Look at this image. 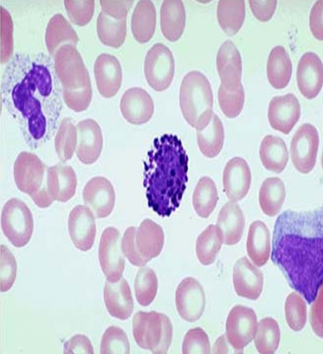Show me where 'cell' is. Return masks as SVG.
I'll return each instance as SVG.
<instances>
[{
	"mask_svg": "<svg viewBox=\"0 0 323 354\" xmlns=\"http://www.w3.org/2000/svg\"><path fill=\"white\" fill-rule=\"evenodd\" d=\"M52 59L44 54H20L6 66L3 99L35 142L55 131L62 107L61 88Z\"/></svg>",
	"mask_w": 323,
	"mask_h": 354,
	"instance_id": "cell-1",
	"label": "cell"
},
{
	"mask_svg": "<svg viewBox=\"0 0 323 354\" xmlns=\"http://www.w3.org/2000/svg\"><path fill=\"white\" fill-rule=\"evenodd\" d=\"M272 261L291 287L313 303L323 285V206L284 211L276 220Z\"/></svg>",
	"mask_w": 323,
	"mask_h": 354,
	"instance_id": "cell-2",
	"label": "cell"
},
{
	"mask_svg": "<svg viewBox=\"0 0 323 354\" xmlns=\"http://www.w3.org/2000/svg\"><path fill=\"white\" fill-rule=\"evenodd\" d=\"M188 156L177 136L154 140L144 162L148 205L162 217L170 216L182 203L188 182Z\"/></svg>",
	"mask_w": 323,
	"mask_h": 354,
	"instance_id": "cell-3",
	"label": "cell"
},
{
	"mask_svg": "<svg viewBox=\"0 0 323 354\" xmlns=\"http://www.w3.org/2000/svg\"><path fill=\"white\" fill-rule=\"evenodd\" d=\"M211 84L205 75L192 71L184 77L179 90V105L186 122L195 129L206 127L214 115Z\"/></svg>",
	"mask_w": 323,
	"mask_h": 354,
	"instance_id": "cell-4",
	"label": "cell"
},
{
	"mask_svg": "<svg viewBox=\"0 0 323 354\" xmlns=\"http://www.w3.org/2000/svg\"><path fill=\"white\" fill-rule=\"evenodd\" d=\"M164 233L161 225L146 219L139 228H127L122 239V250L125 257L133 266L145 267L162 252Z\"/></svg>",
	"mask_w": 323,
	"mask_h": 354,
	"instance_id": "cell-5",
	"label": "cell"
},
{
	"mask_svg": "<svg viewBox=\"0 0 323 354\" xmlns=\"http://www.w3.org/2000/svg\"><path fill=\"white\" fill-rule=\"evenodd\" d=\"M133 333L141 349L155 354L167 353L173 339V326L167 315L139 312L134 315Z\"/></svg>",
	"mask_w": 323,
	"mask_h": 354,
	"instance_id": "cell-6",
	"label": "cell"
},
{
	"mask_svg": "<svg viewBox=\"0 0 323 354\" xmlns=\"http://www.w3.org/2000/svg\"><path fill=\"white\" fill-rule=\"evenodd\" d=\"M47 167L34 153L22 152L14 165V182L19 189L30 196L40 208H48L54 201L47 190L45 172Z\"/></svg>",
	"mask_w": 323,
	"mask_h": 354,
	"instance_id": "cell-7",
	"label": "cell"
},
{
	"mask_svg": "<svg viewBox=\"0 0 323 354\" xmlns=\"http://www.w3.org/2000/svg\"><path fill=\"white\" fill-rule=\"evenodd\" d=\"M1 224L5 236L14 247H24L31 240L34 230L33 215L23 201L12 198L6 203Z\"/></svg>",
	"mask_w": 323,
	"mask_h": 354,
	"instance_id": "cell-8",
	"label": "cell"
},
{
	"mask_svg": "<svg viewBox=\"0 0 323 354\" xmlns=\"http://www.w3.org/2000/svg\"><path fill=\"white\" fill-rule=\"evenodd\" d=\"M144 69L148 84L155 91L168 88L175 72V58L170 50L163 44H155L147 53Z\"/></svg>",
	"mask_w": 323,
	"mask_h": 354,
	"instance_id": "cell-9",
	"label": "cell"
},
{
	"mask_svg": "<svg viewBox=\"0 0 323 354\" xmlns=\"http://www.w3.org/2000/svg\"><path fill=\"white\" fill-rule=\"evenodd\" d=\"M320 137L317 128L311 124H304L293 137L291 155L293 165L303 174L312 171L317 162Z\"/></svg>",
	"mask_w": 323,
	"mask_h": 354,
	"instance_id": "cell-10",
	"label": "cell"
},
{
	"mask_svg": "<svg viewBox=\"0 0 323 354\" xmlns=\"http://www.w3.org/2000/svg\"><path fill=\"white\" fill-rule=\"evenodd\" d=\"M100 265L107 280L117 282L125 269V255L122 250L121 235L115 227H108L102 233L99 245Z\"/></svg>",
	"mask_w": 323,
	"mask_h": 354,
	"instance_id": "cell-11",
	"label": "cell"
},
{
	"mask_svg": "<svg viewBox=\"0 0 323 354\" xmlns=\"http://www.w3.org/2000/svg\"><path fill=\"white\" fill-rule=\"evenodd\" d=\"M55 66L63 88H72L84 84L89 73L76 46L63 45L56 53Z\"/></svg>",
	"mask_w": 323,
	"mask_h": 354,
	"instance_id": "cell-12",
	"label": "cell"
},
{
	"mask_svg": "<svg viewBox=\"0 0 323 354\" xmlns=\"http://www.w3.org/2000/svg\"><path fill=\"white\" fill-rule=\"evenodd\" d=\"M258 326L257 317L252 308L236 306L232 308L226 322L228 344L237 353L242 352L255 337Z\"/></svg>",
	"mask_w": 323,
	"mask_h": 354,
	"instance_id": "cell-13",
	"label": "cell"
},
{
	"mask_svg": "<svg viewBox=\"0 0 323 354\" xmlns=\"http://www.w3.org/2000/svg\"><path fill=\"white\" fill-rule=\"evenodd\" d=\"M176 306L180 317L186 322H197L202 317L206 307V296L196 279L187 277L179 283L176 291Z\"/></svg>",
	"mask_w": 323,
	"mask_h": 354,
	"instance_id": "cell-14",
	"label": "cell"
},
{
	"mask_svg": "<svg viewBox=\"0 0 323 354\" xmlns=\"http://www.w3.org/2000/svg\"><path fill=\"white\" fill-rule=\"evenodd\" d=\"M82 195L86 206L92 211L97 219L109 216L115 208V188L106 178L95 177L90 180Z\"/></svg>",
	"mask_w": 323,
	"mask_h": 354,
	"instance_id": "cell-15",
	"label": "cell"
},
{
	"mask_svg": "<svg viewBox=\"0 0 323 354\" xmlns=\"http://www.w3.org/2000/svg\"><path fill=\"white\" fill-rule=\"evenodd\" d=\"M92 211L78 205L70 214L68 228L72 242L77 250L87 252L93 247L96 236V223Z\"/></svg>",
	"mask_w": 323,
	"mask_h": 354,
	"instance_id": "cell-16",
	"label": "cell"
},
{
	"mask_svg": "<svg viewBox=\"0 0 323 354\" xmlns=\"http://www.w3.org/2000/svg\"><path fill=\"white\" fill-rule=\"evenodd\" d=\"M251 171L243 158L235 157L229 160L223 173V186L227 198L233 202L244 199L250 191Z\"/></svg>",
	"mask_w": 323,
	"mask_h": 354,
	"instance_id": "cell-17",
	"label": "cell"
},
{
	"mask_svg": "<svg viewBox=\"0 0 323 354\" xmlns=\"http://www.w3.org/2000/svg\"><path fill=\"white\" fill-rule=\"evenodd\" d=\"M268 118L274 130L289 134L300 118V105L293 94L275 96L270 102Z\"/></svg>",
	"mask_w": 323,
	"mask_h": 354,
	"instance_id": "cell-18",
	"label": "cell"
},
{
	"mask_svg": "<svg viewBox=\"0 0 323 354\" xmlns=\"http://www.w3.org/2000/svg\"><path fill=\"white\" fill-rule=\"evenodd\" d=\"M120 111L128 122L134 125L146 124L153 116L155 104L152 97L141 88H131L120 101Z\"/></svg>",
	"mask_w": 323,
	"mask_h": 354,
	"instance_id": "cell-19",
	"label": "cell"
},
{
	"mask_svg": "<svg viewBox=\"0 0 323 354\" xmlns=\"http://www.w3.org/2000/svg\"><path fill=\"white\" fill-rule=\"evenodd\" d=\"M216 64L221 85L228 90H235L242 86V59L234 42L227 40L222 44Z\"/></svg>",
	"mask_w": 323,
	"mask_h": 354,
	"instance_id": "cell-20",
	"label": "cell"
},
{
	"mask_svg": "<svg viewBox=\"0 0 323 354\" xmlns=\"http://www.w3.org/2000/svg\"><path fill=\"white\" fill-rule=\"evenodd\" d=\"M297 81L300 92L306 99L313 100L320 93L323 86V64L314 53H306L300 58Z\"/></svg>",
	"mask_w": 323,
	"mask_h": 354,
	"instance_id": "cell-21",
	"label": "cell"
},
{
	"mask_svg": "<svg viewBox=\"0 0 323 354\" xmlns=\"http://www.w3.org/2000/svg\"><path fill=\"white\" fill-rule=\"evenodd\" d=\"M95 77L97 89L106 99L115 96L123 80L121 65L118 59L108 54H101L95 63Z\"/></svg>",
	"mask_w": 323,
	"mask_h": 354,
	"instance_id": "cell-22",
	"label": "cell"
},
{
	"mask_svg": "<svg viewBox=\"0 0 323 354\" xmlns=\"http://www.w3.org/2000/svg\"><path fill=\"white\" fill-rule=\"evenodd\" d=\"M264 274L246 257L235 263L233 281L237 295L251 300L260 298L264 288Z\"/></svg>",
	"mask_w": 323,
	"mask_h": 354,
	"instance_id": "cell-23",
	"label": "cell"
},
{
	"mask_svg": "<svg viewBox=\"0 0 323 354\" xmlns=\"http://www.w3.org/2000/svg\"><path fill=\"white\" fill-rule=\"evenodd\" d=\"M77 127L78 159L85 165H92L99 159L103 149L101 127L95 120L87 119L79 122Z\"/></svg>",
	"mask_w": 323,
	"mask_h": 354,
	"instance_id": "cell-24",
	"label": "cell"
},
{
	"mask_svg": "<svg viewBox=\"0 0 323 354\" xmlns=\"http://www.w3.org/2000/svg\"><path fill=\"white\" fill-rule=\"evenodd\" d=\"M104 299L109 314L119 320H127L133 312L134 303L129 284L124 278L117 282L107 281Z\"/></svg>",
	"mask_w": 323,
	"mask_h": 354,
	"instance_id": "cell-25",
	"label": "cell"
},
{
	"mask_svg": "<svg viewBox=\"0 0 323 354\" xmlns=\"http://www.w3.org/2000/svg\"><path fill=\"white\" fill-rule=\"evenodd\" d=\"M77 177L69 165L58 164L47 171V190L52 201L67 202L76 194Z\"/></svg>",
	"mask_w": 323,
	"mask_h": 354,
	"instance_id": "cell-26",
	"label": "cell"
},
{
	"mask_svg": "<svg viewBox=\"0 0 323 354\" xmlns=\"http://www.w3.org/2000/svg\"><path fill=\"white\" fill-rule=\"evenodd\" d=\"M217 227L222 236L223 243L235 245L242 239L245 230V217L236 202H228L220 210Z\"/></svg>",
	"mask_w": 323,
	"mask_h": 354,
	"instance_id": "cell-27",
	"label": "cell"
},
{
	"mask_svg": "<svg viewBox=\"0 0 323 354\" xmlns=\"http://www.w3.org/2000/svg\"><path fill=\"white\" fill-rule=\"evenodd\" d=\"M246 250L251 261L257 267L268 262L271 254V236L267 225L262 221H255L248 233Z\"/></svg>",
	"mask_w": 323,
	"mask_h": 354,
	"instance_id": "cell-28",
	"label": "cell"
},
{
	"mask_svg": "<svg viewBox=\"0 0 323 354\" xmlns=\"http://www.w3.org/2000/svg\"><path fill=\"white\" fill-rule=\"evenodd\" d=\"M262 165L268 171L281 173L287 167L289 154L283 139L267 135L262 140L260 149Z\"/></svg>",
	"mask_w": 323,
	"mask_h": 354,
	"instance_id": "cell-29",
	"label": "cell"
},
{
	"mask_svg": "<svg viewBox=\"0 0 323 354\" xmlns=\"http://www.w3.org/2000/svg\"><path fill=\"white\" fill-rule=\"evenodd\" d=\"M186 26V10L182 1H164L161 8V28L166 39L172 42L183 35Z\"/></svg>",
	"mask_w": 323,
	"mask_h": 354,
	"instance_id": "cell-30",
	"label": "cell"
},
{
	"mask_svg": "<svg viewBox=\"0 0 323 354\" xmlns=\"http://www.w3.org/2000/svg\"><path fill=\"white\" fill-rule=\"evenodd\" d=\"M45 40L50 55L55 57L63 45L70 44L77 47L79 37L63 15L57 14L49 21Z\"/></svg>",
	"mask_w": 323,
	"mask_h": 354,
	"instance_id": "cell-31",
	"label": "cell"
},
{
	"mask_svg": "<svg viewBox=\"0 0 323 354\" xmlns=\"http://www.w3.org/2000/svg\"><path fill=\"white\" fill-rule=\"evenodd\" d=\"M267 76L269 84L276 89L286 88L289 84L292 76V63L284 47L276 46L270 52Z\"/></svg>",
	"mask_w": 323,
	"mask_h": 354,
	"instance_id": "cell-32",
	"label": "cell"
},
{
	"mask_svg": "<svg viewBox=\"0 0 323 354\" xmlns=\"http://www.w3.org/2000/svg\"><path fill=\"white\" fill-rule=\"evenodd\" d=\"M156 28V10L151 1H140L135 8L132 21V32L140 44H145L153 39Z\"/></svg>",
	"mask_w": 323,
	"mask_h": 354,
	"instance_id": "cell-33",
	"label": "cell"
},
{
	"mask_svg": "<svg viewBox=\"0 0 323 354\" xmlns=\"http://www.w3.org/2000/svg\"><path fill=\"white\" fill-rule=\"evenodd\" d=\"M286 198V189L279 178H268L262 183L259 194L260 205L266 215L275 216L280 213Z\"/></svg>",
	"mask_w": 323,
	"mask_h": 354,
	"instance_id": "cell-34",
	"label": "cell"
},
{
	"mask_svg": "<svg viewBox=\"0 0 323 354\" xmlns=\"http://www.w3.org/2000/svg\"><path fill=\"white\" fill-rule=\"evenodd\" d=\"M197 133L198 146L202 154L211 159L219 155L224 146V130L219 116L214 113L208 125L197 131Z\"/></svg>",
	"mask_w": 323,
	"mask_h": 354,
	"instance_id": "cell-35",
	"label": "cell"
},
{
	"mask_svg": "<svg viewBox=\"0 0 323 354\" xmlns=\"http://www.w3.org/2000/svg\"><path fill=\"white\" fill-rule=\"evenodd\" d=\"M246 17L244 1H220L217 3V17L223 31L232 36L242 28Z\"/></svg>",
	"mask_w": 323,
	"mask_h": 354,
	"instance_id": "cell-36",
	"label": "cell"
},
{
	"mask_svg": "<svg viewBox=\"0 0 323 354\" xmlns=\"http://www.w3.org/2000/svg\"><path fill=\"white\" fill-rule=\"evenodd\" d=\"M126 19H115L101 12L97 21V32L104 45L115 48L121 47L126 40Z\"/></svg>",
	"mask_w": 323,
	"mask_h": 354,
	"instance_id": "cell-37",
	"label": "cell"
},
{
	"mask_svg": "<svg viewBox=\"0 0 323 354\" xmlns=\"http://www.w3.org/2000/svg\"><path fill=\"white\" fill-rule=\"evenodd\" d=\"M219 194L214 180L208 177H202L195 188L193 205L197 214L202 218H208L213 213Z\"/></svg>",
	"mask_w": 323,
	"mask_h": 354,
	"instance_id": "cell-38",
	"label": "cell"
},
{
	"mask_svg": "<svg viewBox=\"0 0 323 354\" xmlns=\"http://www.w3.org/2000/svg\"><path fill=\"white\" fill-rule=\"evenodd\" d=\"M222 244V236L219 227L215 225H209L197 241V255L202 265H212L215 261Z\"/></svg>",
	"mask_w": 323,
	"mask_h": 354,
	"instance_id": "cell-39",
	"label": "cell"
},
{
	"mask_svg": "<svg viewBox=\"0 0 323 354\" xmlns=\"http://www.w3.org/2000/svg\"><path fill=\"white\" fill-rule=\"evenodd\" d=\"M281 331L279 324L273 318H265L258 323L254 337L255 348L260 353L273 354L279 348Z\"/></svg>",
	"mask_w": 323,
	"mask_h": 354,
	"instance_id": "cell-40",
	"label": "cell"
},
{
	"mask_svg": "<svg viewBox=\"0 0 323 354\" xmlns=\"http://www.w3.org/2000/svg\"><path fill=\"white\" fill-rule=\"evenodd\" d=\"M78 146L77 127L68 118L60 123L55 139V148L59 159L66 162L72 159Z\"/></svg>",
	"mask_w": 323,
	"mask_h": 354,
	"instance_id": "cell-41",
	"label": "cell"
},
{
	"mask_svg": "<svg viewBox=\"0 0 323 354\" xmlns=\"http://www.w3.org/2000/svg\"><path fill=\"white\" fill-rule=\"evenodd\" d=\"M157 288L159 281L155 271L150 268L139 269L135 280V292L138 303L142 306L151 304L156 297Z\"/></svg>",
	"mask_w": 323,
	"mask_h": 354,
	"instance_id": "cell-42",
	"label": "cell"
},
{
	"mask_svg": "<svg viewBox=\"0 0 323 354\" xmlns=\"http://www.w3.org/2000/svg\"><path fill=\"white\" fill-rule=\"evenodd\" d=\"M245 102L243 86L235 90H228L222 85L219 89V103L224 115L228 118H235L242 113Z\"/></svg>",
	"mask_w": 323,
	"mask_h": 354,
	"instance_id": "cell-43",
	"label": "cell"
},
{
	"mask_svg": "<svg viewBox=\"0 0 323 354\" xmlns=\"http://www.w3.org/2000/svg\"><path fill=\"white\" fill-rule=\"evenodd\" d=\"M285 316L289 327L294 331L302 330L306 322L307 308L304 299L291 292L285 302Z\"/></svg>",
	"mask_w": 323,
	"mask_h": 354,
	"instance_id": "cell-44",
	"label": "cell"
},
{
	"mask_svg": "<svg viewBox=\"0 0 323 354\" xmlns=\"http://www.w3.org/2000/svg\"><path fill=\"white\" fill-rule=\"evenodd\" d=\"M130 353L129 339L122 328L111 326L105 330L101 342V354H129Z\"/></svg>",
	"mask_w": 323,
	"mask_h": 354,
	"instance_id": "cell-45",
	"label": "cell"
},
{
	"mask_svg": "<svg viewBox=\"0 0 323 354\" xmlns=\"http://www.w3.org/2000/svg\"><path fill=\"white\" fill-rule=\"evenodd\" d=\"M63 100L67 107L76 112L86 111L92 100L91 79L84 84L72 88H63Z\"/></svg>",
	"mask_w": 323,
	"mask_h": 354,
	"instance_id": "cell-46",
	"label": "cell"
},
{
	"mask_svg": "<svg viewBox=\"0 0 323 354\" xmlns=\"http://www.w3.org/2000/svg\"><path fill=\"white\" fill-rule=\"evenodd\" d=\"M1 270H0V290L7 292L11 290L16 281L17 262L8 248L1 245Z\"/></svg>",
	"mask_w": 323,
	"mask_h": 354,
	"instance_id": "cell-47",
	"label": "cell"
},
{
	"mask_svg": "<svg viewBox=\"0 0 323 354\" xmlns=\"http://www.w3.org/2000/svg\"><path fill=\"white\" fill-rule=\"evenodd\" d=\"M64 5L70 19L75 25L85 26L94 16V1H65Z\"/></svg>",
	"mask_w": 323,
	"mask_h": 354,
	"instance_id": "cell-48",
	"label": "cell"
},
{
	"mask_svg": "<svg viewBox=\"0 0 323 354\" xmlns=\"http://www.w3.org/2000/svg\"><path fill=\"white\" fill-rule=\"evenodd\" d=\"M211 352L209 338L204 329L196 328L186 333L183 343V353H205Z\"/></svg>",
	"mask_w": 323,
	"mask_h": 354,
	"instance_id": "cell-49",
	"label": "cell"
},
{
	"mask_svg": "<svg viewBox=\"0 0 323 354\" xmlns=\"http://www.w3.org/2000/svg\"><path fill=\"white\" fill-rule=\"evenodd\" d=\"M12 20L8 12L2 8V51L3 63L10 59L12 49Z\"/></svg>",
	"mask_w": 323,
	"mask_h": 354,
	"instance_id": "cell-50",
	"label": "cell"
},
{
	"mask_svg": "<svg viewBox=\"0 0 323 354\" xmlns=\"http://www.w3.org/2000/svg\"><path fill=\"white\" fill-rule=\"evenodd\" d=\"M311 324L314 333L323 338V285L311 307Z\"/></svg>",
	"mask_w": 323,
	"mask_h": 354,
	"instance_id": "cell-51",
	"label": "cell"
},
{
	"mask_svg": "<svg viewBox=\"0 0 323 354\" xmlns=\"http://www.w3.org/2000/svg\"><path fill=\"white\" fill-rule=\"evenodd\" d=\"M102 12L117 20L126 19L133 1H101Z\"/></svg>",
	"mask_w": 323,
	"mask_h": 354,
	"instance_id": "cell-52",
	"label": "cell"
},
{
	"mask_svg": "<svg viewBox=\"0 0 323 354\" xmlns=\"http://www.w3.org/2000/svg\"><path fill=\"white\" fill-rule=\"evenodd\" d=\"M63 353L94 354V348L91 341L86 335H77L65 343Z\"/></svg>",
	"mask_w": 323,
	"mask_h": 354,
	"instance_id": "cell-53",
	"label": "cell"
},
{
	"mask_svg": "<svg viewBox=\"0 0 323 354\" xmlns=\"http://www.w3.org/2000/svg\"><path fill=\"white\" fill-rule=\"evenodd\" d=\"M251 9L255 16L260 21H268L271 19L276 10V1H250Z\"/></svg>",
	"mask_w": 323,
	"mask_h": 354,
	"instance_id": "cell-54",
	"label": "cell"
},
{
	"mask_svg": "<svg viewBox=\"0 0 323 354\" xmlns=\"http://www.w3.org/2000/svg\"><path fill=\"white\" fill-rule=\"evenodd\" d=\"M310 27L315 39L323 41V1L313 5L310 15Z\"/></svg>",
	"mask_w": 323,
	"mask_h": 354,
	"instance_id": "cell-55",
	"label": "cell"
},
{
	"mask_svg": "<svg viewBox=\"0 0 323 354\" xmlns=\"http://www.w3.org/2000/svg\"><path fill=\"white\" fill-rule=\"evenodd\" d=\"M228 340L226 335H222L219 339L214 345V353H229L228 346Z\"/></svg>",
	"mask_w": 323,
	"mask_h": 354,
	"instance_id": "cell-56",
	"label": "cell"
},
{
	"mask_svg": "<svg viewBox=\"0 0 323 354\" xmlns=\"http://www.w3.org/2000/svg\"><path fill=\"white\" fill-rule=\"evenodd\" d=\"M322 169H323V152H322Z\"/></svg>",
	"mask_w": 323,
	"mask_h": 354,
	"instance_id": "cell-57",
	"label": "cell"
}]
</instances>
